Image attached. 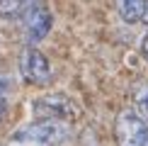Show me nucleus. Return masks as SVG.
I'll return each instance as SVG.
<instances>
[{
	"label": "nucleus",
	"instance_id": "f257e3e1",
	"mask_svg": "<svg viewBox=\"0 0 148 146\" xmlns=\"http://www.w3.org/2000/svg\"><path fill=\"white\" fill-rule=\"evenodd\" d=\"M71 136L68 122L58 119H36L32 124L17 129L5 146H61Z\"/></svg>",
	"mask_w": 148,
	"mask_h": 146
},
{
	"label": "nucleus",
	"instance_id": "f03ea898",
	"mask_svg": "<svg viewBox=\"0 0 148 146\" xmlns=\"http://www.w3.org/2000/svg\"><path fill=\"white\" fill-rule=\"evenodd\" d=\"M114 134L119 146H148V117L134 110H124L116 117Z\"/></svg>",
	"mask_w": 148,
	"mask_h": 146
},
{
	"label": "nucleus",
	"instance_id": "7ed1b4c3",
	"mask_svg": "<svg viewBox=\"0 0 148 146\" xmlns=\"http://www.w3.org/2000/svg\"><path fill=\"white\" fill-rule=\"evenodd\" d=\"M32 112L36 119H58V122H71L78 117V107L68 95L61 93H51L44 97H36Z\"/></svg>",
	"mask_w": 148,
	"mask_h": 146
},
{
	"label": "nucleus",
	"instance_id": "20e7f679",
	"mask_svg": "<svg viewBox=\"0 0 148 146\" xmlns=\"http://www.w3.org/2000/svg\"><path fill=\"white\" fill-rule=\"evenodd\" d=\"M20 73L24 81L32 85H46L51 81V63L39 49L27 46L20 56Z\"/></svg>",
	"mask_w": 148,
	"mask_h": 146
},
{
	"label": "nucleus",
	"instance_id": "39448f33",
	"mask_svg": "<svg viewBox=\"0 0 148 146\" xmlns=\"http://www.w3.org/2000/svg\"><path fill=\"white\" fill-rule=\"evenodd\" d=\"M24 36H27L29 44H36L41 41L44 36L51 32V24H53V15L46 5L41 3H34L32 8L24 12Z\"/></svg>",
	"mask_w": 148,
	"mask_h": 146
},
{
	"label": "nucleus",
	"instance_id": "423d86ee",
	"mask_svg": "<svg viewBox=\"0 0 148 146\" xmlns=\"http://www.w3.org/2000/svg\"><path fill=\"white\" fill-rule=\"evenodd\" d=\"M114 8L126 24H148V0H114Z\"/></svg>",
	"mask_w": 148,
	"mask_h": 146
},
{
	"label": "nucleus",
	"instance_id": "0eeeda50",
	"mask_svg": "<svg viewBox=\"0 0 148 146\" xmlns=\"http://www.w3.org/2000/svg\"><path fill=\"white\" fill-rule=\"evenodd\" d=\"M36 0H0V20H20Z\"/></svg>",
	"mask_w": 148,
	"mask_h": 146
},
{
	"label": "nucleus",
	"instance_id": "6e6552de",
	"mask_svg": "<svg viewBox=\"0 0 148 146\" xmlns=\"http://www.w3.org/2000/svg\"><path fill=\"white\" fill-rule=\"evenodd\" d=\"M131 100H134V107H136L138 114L148 117V81H138L131 90Z\"/></svg>",
	"mask_w": 148,
	"mask_h": 146
},
{
	"label": "nucleus",
	"instance_id": "1a4fd4ad",
	"mask_svg": "<svg viewBox=\"0 0 148 146\" xmlns=\"http://www.w3.org/2000/svg\"><path fill=\"white\" fill-rule=\"evenodd\" d=\"M141 54H143V59L148 61V32L143 34V39H141Z\"/></svg>",
	"mask_w": 148,
	"mask_h": 146
}]
</instances>
